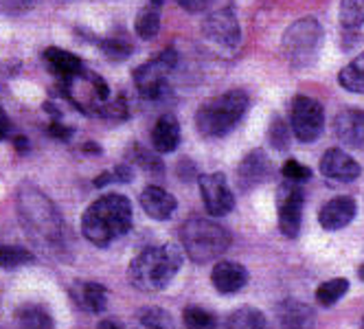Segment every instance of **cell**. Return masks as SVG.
<instances>
[{"mask_svg": "<svg viewBox=\"0 0 364 329\" xmlns=\"http://www.w3.org/2000/svg\"><path fill=\"white\" fill-rule=\"evenodd\" d=\"M18 217L29 239L48 255L66 259V224L58 207L36 185L22 183L16 191Z\"/></svg>", "mask_w": 364, "mask_h": 329, "instance_id": "obj_1", "label": "cell"}, {"mask_svg": "<svg viewBox=\"0 0 364 329\" xmlns=\"http://www.w3.org/2000/svg\"><path fill=\"white\" fill-rule=\"evenodd\" d=\"M129 229H132V205L121 193L101 195L82 215L84 237L99 248H106L114 239L127 235Z\"/></svg>", "mask_w": 364, "mask_h": 329, "instance_id": "obj_2", "label": "cell"}, {"mask_svg": "<svg viewBox=\"0 0 364 329\" xmlns=\"http://www.w3.org/2000/svg\"><path fill=\"white\" fill-rule=\"evenodd\" d=\"M182 266V252L171 246H149L129 264V284L141 292L165 290Z\"/></svg>", "mask_w": 364, "mask_h": 329, "instance_id": "obj_3", "label": "cell"}, {"mask_svg": "<svg viewBox=\"0 0 364 329\" xmlns=\"http://www.w3.org/2000/svg\"><path fill=\"white\" fill-rule=\"evenodd\" d=\"M248 110V95L244 90H228L209 99L196 112V128L206 139L226 136L237 128Z\"/></svg>", "mask_w": 364, "mask_h": 329, "instance_id": "obj_4", "label": "cell"}, {"mask_svg": "<svg viewBox=\"0 0 364 329\" xmlns=\"http://www.w3.org/2000/svg\"><path fill=\"white\" fill-rule=\"evenodd\" d=\"M180 242L193 264H209L220 259L230 246V233L218 222L191 217L180 226Z\"/></svg>", "mask_w": 364, "mask_h": 329, "instance_id": "obj_5", "label": "cell"}, {"mask_svg": "<svg viewBox=\"0 0 364 329\" xmlns=\"http://www.w3.org/2000/svg\"><path fill=\"white\" fill-rule=\"evenodd\" d=\"M323 44V27L316 18H301L283 33V53L294 68H307L316 62Z\"/></svg>", "mask_w": 364, "mask_h": 329, "instance_id": "obj_6", "label": "cell"}, {"mask_svg": "<svg viewBox=\"0 0 364 329\" xmlns=\"http://www.w3.org/2000/svg\"><path fill=\"white\" fill-rule=\"evenodd\" d=\"M62 92L77 110L88 117H99L103 106L110 101V88H108L106 80L88 68L64 80Z\"/></svg>", "mask_w": 364, "mask_h": 329, "instance_id": "obj_7", "label": "cell"}, {"mask_svg": "<svg viewBox=\"0 0 364 329\" xmlns=\"http://www.w3.org/2000/svg\"><path fill=\"white\" fill-rule=\"evenodd\" d=\"M176 66H178L176 48H165L154 60L141 64L132 75L139 95L145 101H151V104L165 101L169 97V75L176 70Z\"/></svg>", "mask_w": 364, "mask_h": 329, "instance_id": "obj_8", "label": "cell"}, {"mask_svg": "<svg viewBox=\"0 0 364 329\" xmlns=\"http://www.w3.org/2000/svg\"><path fill=\"white\" fill-rule=\"evenodd\" d=\"M290 128L301 143H314L325 130V110L321 101L299 95L290 104Z\"/></svg>", "mask_w": 364, "mask_h": 329, "instance_id": "obj_9", "label": "cell"}, {"mask_svg": "<svg viewBox=\"0 0 364 329\" xmlns=\"http://www.w3.org/2000/svg\"><path fill=\"white\" fill-rule=\"evenodd\" d=\"M303 202L305 193L296 183H283L277 191V209H279V231L281 235L294 239L301 231L303 220Z\"/></svg>", "mask_w": 364, "mask_h": 329, "instance_id": "obj_10", "label": "cell"}, {"mask_svg": "<svg viewBox=\"0 0 364 329\" xmlns=\"http://www.w3.org/2000/svg\"><path fill=\"white\" fill-rule=\"evenodd\" d=\"M198 185H200L204 209L209 211V215L224 217L232 211V207H235V195H232L224 173L220 171L204 173L198 178Z\"/></svg>", "mask_w": 364, "mask_h": 329, "instance_id": "obj_11", "label": "cell"}, {"mask_svg": "<svg viewBox=\"0 0 364 329\" xmlns=\"http://www.w3.org/2000/svg\"><path fill=\"white\" fill-rule=\"evenodd\" d=\"M202 36L224 48H235L242 40V29H240V20L232 9H220L206 16L202 22Z\"/></svg>", "mask_w": 364, "mask_h": 329, "instance_id": "obj_12", "label": "cell"}, {"mask_svg": "<svg viewBox=\"0 0 364 329\" xmlns=\"http://www.w3.org/2000/svg\"><path fill=\"white\" fill-rule=\"evenodd\" d=\"M272 176V163L264 149H252L242 158L237 165V185L242 191H250L259 185L270 180Z\"/></svg>", "mask_w": 364, "mask_h": 329, "instance_id": "obj_13", "label": "cell"}, {"mask_svg": "<svg viewBox=\"0 0 364 329\" xmlns=\"http://www.w3.org/2000/svg\"><path fill=\"white\" fill-rule=\"evenodd\" d=\"M321 173L325 178L336 180V183H353L362 173V169L358 161L351 158L347 151L333 147V149H327L321 158Z\"/></svg>", "mask_w": 364, "mask_h": 329, "instance_id": "obj_14", "label": "cell"}, {"mask_svg": "<svg viewBox=\"0 0 364 329\" xmlns=\"http://www.w3.org/2000/svg\"><path fill=\"white\" fill-rule=\"evenodd\" d=\"M355 211H358V205H355L353 198L338 195L321 207L318 222L325 231H341L347 224H351V220L355 217Z\"/></svg>", "mask_w": 364, "mask_h": 329, "instance_id": "obj_15", "label": "cell"}, {"mask_svg": "<svg viewBox=\"0 0 364 329\" xmlns=\"http://www.w3.org/2000/svg\"><path fill=\"white\" fill-rule=\"evenodd\" d=\"M333 132L347 147L364 149V110H343L333 119Z\"/></svg>", "mask_w": 364, "mask_h": 329, "instance_id": "obj_16", "label": "cell"}, {"mask_svg": "<svg viewBox=\"0 0 364 329\" xmlns=\"http://www.w3.org/2000/svg\"><path fill=\"white\" fill-rule=\"evenodd\" d=\"M279 329H314L316 314L309 306L294 298H285L277 306Z\"/></svg>", "mask_w": 364, "mask_h": 329, "instance_id": "obj_17", "label": "cell"}, {"mask_svg": "<svg viewBox=\"0 0 364 329\" xmlns=\"http://www.w3.org/2000/svg\"><path fill=\"white\" fill-rule=\"evenodd\" d=\"M211 281L220 294H235L246 288L248 284V270L237 264V261H218L213 272H211Z\"/></svg>", "mask_w": 364, "mask_h": 329, "instance_id": "obj_18", "label": "cell"}, {"mask_svg": "<svg viewBox=\"0 0 364 329\" xmlns=\"http://www.w3.org/2000/svg\"><path fill=\"white\" fill-rule=\"evenodd\" d=\"M70 298L84 312L101 314L108 306V290L95 281H75L70 286Z\"/></svg>", "mask_w": 364, "mask_h": 329, "instance_id": "obj_19", "label": "cell"}, {"mask_svg": "<svg viewBox=\"0 0 364 329\" xmlns=\"http://www.w3.org/2000/svg\"><path fill=\"white\" fill-rule=\"evenodd\" d=\"M141 207L143 211L151 217V220H159V222H165L173 215L178 202L176 198L165 191L163 187H156V185H149L143 189L141 193Z\"/></svg>", "mask_w": 364, "mask_h": 329, "instance_id": "obj_20", "label": "cell"}, {"mask_svg": "<svg viewBox=\"0 0 364 329\" xmlns=\"http://www.w3.org/2000/svg\"><path fill=\"white\" fill-rule=\"evenodd\" d=\"M42 60H44V66L53 72L55 77H60L62 82L86 68L82 58H77L75 53H70V50H64L58 46H48L42 53Z\"/></svg>", "mask_w": 364, "mask_h": 329, "instance_id": "obj_21", "label": "cell"}, {"mask_svg": "<svg viewBox=\"0 0 364 329\" xmlns=\"http://www.w3.org/2000/svg\"><path fill=\"white\" fill-rule=\"evenodd\" d=\"M180 145V123L173 114H163L151 128V147L156 154H171Z\"/></svg>", "mask_w": 364, "mask_h": 329, "instance_id": "obj_22", "label": "cell"}, {"mask_svg": "<svg viewBox=\"0 0 364 329\" xmlns=\"http://www.w3.org/2000/svg\"><path fill=\"white\" fill-rule=\"evenodd\" d=\"M18 329H53V316L38 303H24L16 310Z\"/></svg>", "mask_w": 364, "mask_h": 329, "instance_id": "obj_23", "label": "cell"}, {"mask_svg": "<svg viewBox=\"0 0 364 329\" xmlns=\"http://www.w3.org/2000/svg\"><path fill=\"white\" fill-rule=\"evenodd\" d=\"M226 329H266V314L257 308L244 306L228 314Z\"/></svg>", "mask_w": 364, "mask_h": 329, "instance_id": "obj_24", "label": "cell"}, {"mask_svg": "<svg viewBox=\"0 0 364 329\" xmlns=\"http://www.w3.org/2000/svg\"><path fill=\"white\" fill-rule=\"evenodd\" d=\"M159 29H161V7L147 3L136 16L134 31L141 40H154L159 36Z\"/></svg>", "mask_w": 364, "mask_h": 329, "instance_id": "obj_25", "label": "cell"}, {"mask_svg": "<svg viewBox=\"0 0 364 329\" xmlns=\"http://www.w3.org/2000/svg\"><path fill=\"white\" fill-rule=\"evenodd\" d=\"M338 84L349 92L364 95V53L358 55L353 62H349L341 72H338Z\"/></svg>", "mask_w": 364, "mask_h": 329, "instance_id": "obj_26", "label": "cell"}, {"mask_svg": "<svg viewBox=\"0 0 364 329\" xmlns=\"http://www.w3.org/2000/svg\"><path fill=\"white\" fill-rule=\"evenodd\" d=\"M33 261H36V255L29 248L0 244V268L3 270H16L22 266H31Z\"/></svg>", "mask_w": 364, "mask_h": 329, "instance_id": "obj_27", "label": "cell"}, {"mask_svg": "<svg viewBox=\"0 0 364 329\" xmlns=\"http://www.w3.org/2000/svg\"><path fill=\"white\" fill-rule=\"evenodd\" d=\"M341 27L345 31H358L364 24V0H341Z\"/></svg>", "mask_w": 364, "mask_h": 329, "instance_id": "obj_28", "label": "cell"}, {"mask_svg": "<svg viewBox=\"0 0 364 329\" xmlns=\"http://www.w3.org/2000/svg\"><path fill=\"white\" fill-rule=\"evenodd\" d=\"M101 53L106 55L112 62H125L129 55L134 53V46L125 36H110V38H103L99 42Z\"/></svg>", "mask_w": 364, "mask_h": 329, "instance_id": "obj_29", "label": "cell"}, {"mask_svg": "<svg viewBox=\"0 0 364 329\" xmlns=\"http://www.w3.org/2000/svg\"><path fill=\"white\" fill-rule=\"evenodd\" d=\"M347 292H349V281L345 279V276H336V279H329V281H325L323 286H318V290H316V301L321 303L323 308H331V306H336V303L341 301Z\"/></svg>", "mask_w": 364, "mask_h": 329, "instance_id": "obj_30", "label": "cell"}, {"mask_svg": "<svg viewBox=\"0 0 364 329\" xmlns=\"http://www.w3.org/2000/svg\"><path fill=\"white\" fill-rule=\"evenodd\" d=\"M139 325L143 329H176V323L171 318V314L163 308H156V306H149V308H143L139 310Z\"/></svg>", "mask_w": 364, "mask_h": 329, "instance_id": "obj_31", "label": "cell"}, {"mask_svg": "<svg viewBox=\"0 0 364 329\" xmlns=\"http://www.w3.org/2000/svg\"><path fill=\"white\" fill-rule=\"evenodd\" d=\"M129 161H132L136 167L149 171V173H159L161 176L165 171V165L159 158V154H151L149 149H145L141 145H132V147H129Z\"/></svg>", "mask_w": 364, "mask_h": 329, "instance_id": "obj_32", "label": "cell"}, {"mask_svg": "<svg viewBox=\"0 0 364 329\" xmlns=\"http://www.w3.org/2000/svg\"><path fill=\"white\" fill-rule=\"evenodd\" d=\"M182 320H185V327L187 329H218V318L206 312L202 308H185V312H182Z\"/></svg>", "mask_w": 364, "mask_h": 329, "instance_id": "obj_33", "label": "cell"}, {"mask_svg": "<svg viewBox=\"0 0 364 329\" xmlns=\"http://www.w3.org/2000/svg\"><path fill=\"white\" fill-rule=\"evenodd\" d=\"M281 173H283V178L288 180V183H296V185H303L311 178V169L294 158L290 161H285L283 167H281Z\"/></svg>", "mask_w": 364, "mask_h": 329, "instance_id": "obj_34", "label": "cell"}, {"mask_svg": "<svg viewBox=\"0 0 364 329\" xmlns=\"http://www.w3.org/2000/svg\"><path fill=\"white\" fill-rule=\"evenodd\" d=\"M290 139H292V128H288V125H285L279 117H274L272 123H270V143H272V147L279 149V151H285L290 147Z\"/></svg>", "mask_w": 364, "mask_h": 329, "instance_id": "obj_35", "label": "cell"}, {"mask_svg": "<svg viewBox=\"0 0 364 329\" xmlns=\"http://www.w3.org/2000/svg\"><path fill=\"white\" fill-rule=\"evenodd\" d=\"M127 101H125V97L123 95H119L117 99H110L106 106H103V110H101V114L99 117H103V119H108V121H114V123H121V121H125L127 119Z\"/></svg>", "mask_w": 364, "mask_h": 329, "instance_id": "obj_36", "label": "cell"}, {"mask_svg": "<svg viewBox=\"0 0 364 329\" xmlns=\"http://www.w3.org/2000/svg\"><path fill=\"white\" fill-rule=\"evenodd\" d=\"M178 5L189 14H204L211 9L213 0H178Z\"/></svg>", "mask_w": 364, "mask_h": 329, "instance_id": "obj_37", "label": "cell"}, {"mask_svg": "<svg viewBox=\"0 0 364 329\" xmlns=\"http://www.w3.org/2000/svg\"><path fill=\"white\" fill-rule=\"evenodd\" d=\"M46 132L53 136V139H58V141H68L70 136H73V128H68V125H64V123H60V121H53L46 128Z\"/></svg>", "mask_w": 364, "mask_h": 329, "instance_id": "obj_38", "label": "cell"}, {"mask_svg": "<svg viewBox=\"0 0 364 329\" xmlns=\"http://www.w3.org/2000/svg\"><path fill=\"white\" fill-rule=\"evenodd\" d=\"M112 176H114V183H132L134 180V169L129 165H117L112 169Z\"/></svg>", "mask_w": 364, "mask_h": 329, "instance_id": "obj_39", "label": "cell"}, {"mask_svg": "<svg viewBox=\"0 0 364 329\" xmlns=\"http://www.w3.org/2000/svg\"><path fill=\"white\" fill-rule=\"evenodd\" d=\"M178 176H180V180H193L196 178V165L191 161H180L178 163Z\"/></svg>", "mask_w": 364, "mask_h": 329, "instance_id": "obj_40", "label": "cell"}, {"mask_svg": "<svg viewBox=\"0 0 364 329\" xmlns=\"http://www.w3.org/2000/svg\"><path fill=\"white\" fill-rule=\"evenodd\" d=\"M97 329H123V325L112 318H103V320H99Z\"/></svg>", "mask_w": 364, "mask_h": 329, "instance_id": "obj_41", "label": "cell"}, {"mask_svg": "<svg viewBox=\"0 0 364 329\" xmlns=\"http://www.w3.org/2000/svg\"><path fill=\"white\" fill-rule=\"evenodd\" d=\"M108 183H114L112 171H106V173H101L99 178H95V187H103V185H108Z\"/></svg>", "mask_w": 364, "mask_h": 329, "instance_id": "obj_42", "label": "cell"}, {"mask_svg": "<svg viewBox=\"0 0 364 329\" xmlns=\"http://www.w3.org/2000/svg\"><path fill=\"white\" fill-rule=\"evenodd\" d=\"M14 145H16V149L20 151V154H24V151L29 149V141L24 139V136H16V139H14Z\"/></svg>", "mask_w": 364, "mask_h": 329, "instance_id": "obj_43", "label": "cell"}, {"mask_svg": "<svg viewBox=\"0 0 364 329\" xmlns=\"http://www.w3.org/2000/svg\"><path fill=\"white\" fill-rule=\"evenodd\" d=\"M82 149H84V151H88V154H101V147H99V145H95V143H86Z\"/></svg>", "mask_w": 364, "mask_h": 329, "instance_id": "obj_44", "label": "cell"}, {"mask_svg": "<svg viewBox=\"0 0 364 329\" xmlns=\"http://www.w3.org/2000/svg\"><path fill=\"white\" fill-rule=\"evenodd\" d=\"M149 3H151V5H156V7H163V5L167 3V0H149Z\"/></svg>", "mask_w": 364, "mask_h": 329, "instance_id": "obj_45", "label": "cell"}, {"mask_svg": "<svg viewBox=\"0 0 364 329\" xmlns=\"http://www.w3.org/2000/svg\"><path fill=\"white\" fill-rule=\"evenodd\" d=\"M7 134H9V132H7V130L3 128V123H0V141H3V139H5Z\"/></svg>", "mask_w": 364, "mask_h": 329, "instance_id": "obj_46", "label": "cell"}, {"mask_svg": "<svg viewBox=\"0 0 364 329\" xmlns=\"http://www.w3.org/2000/svg\"><path fill=\"white\" fill-rule=\"evenodd\" d=\"M358 276H360V279L364 281V264H362V266L358 268Z\"/></svg>", "mask_w": 364, "mask_h": 329, "instance_id": "obj_47", "label": "cell"}, {"mask_svg": "<svg viewBox=\"0 0 364 329\" xmlns=\"http://www.w3.org/2000/svg\"><path fill=\"white\" fill-rule=\"evenodd\" d=\"M362 329H364V316H362Z\"/></svg>", "mask_w": 364, "mask_h": 329, "instance_id": "obj_48", "label": "cell"}, {"mask_svg": "<svg viewBox=\"0 0 364 329\" xmlns=\"http://www.w3.org/2000/svg\"><path fill=\"white\" fill-rule=\"evenodd\" d=\"M0 329H3V327H0Z\"/></svg>", "mask_w": 364, "mask_h": 329, "instance_id": "obj_49", "label": "cell"}]
</instances>
